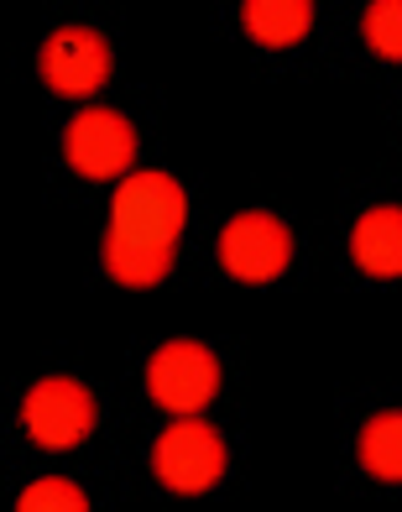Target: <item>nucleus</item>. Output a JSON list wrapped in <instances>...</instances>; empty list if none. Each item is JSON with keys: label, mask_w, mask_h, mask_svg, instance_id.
<instances>
[{"label": "nucleus", "mask_w": 402, "mask_h": 512, "mask_svg": "<svg viewBox=\"0 0 402 512\" xmlns=\"http://www.w3.org/2000/svg\"><path fill=\"white\" fill-rule=\"evenodd\" d=\"M241 27H246L251 42H262V48H293V42L309 37L314 6L309 0H246Z\"/></svg>", "instance_id": "obj_9"}, {"label": "nucleus", "mask_w": 402, "mask_h": 512, "mask_svg": "<svg viewBox=\"0 0 402 512\" xmlns=\"http://www.w3.org/2000/svg\"><path fill=\"white\" fill-rule=\"evenodd\" d=\"M63 157H68V168H74L79 178H89V183L121 178L136 162V126L110 105H89L68 121Z\"/></svg>", "instance_id": "obj_5"}, {"label": "nucleus", "mask_w": 402, "mask_h": 512, "mask_svg": "<svg viewBox=\"0 0 402 512\" xmlns=\"http://www.w3.org/2000/svg\"><path fill=\"white\" fill-rule=\"evenodd\" d=\"M110 42L89 27H58L37 53V74L42 84L63 100H89L110 84Z\"/></svg>", "instance_id": "obj_6"}, {"label": "nucleus", "mask_w": 402, "mask_h": 512, "mask_svg": "<svg viewBox=\"0 0 402 512\" xmlns=\"http://www.w3.org/2000/svg\"><path fill=\"white\" fill-rule=\"evenodd\" d=\"M188 225V194L168 173H131L110 199L105 272L121 288H157L173 272V251Z\"/></svg>", "instance_id": "obj_1"}, {"label": "nucleus", "mask_w": 402, "mask_h": 512, "mask_svg": "<svg viewBox=\"0 0 402 512\" xmlns=\"http://www.w3.org/2000/svg\"><path fill=\"white\" fill-rule=\"evenodd\" d=\"M366 48L387 63H402V0H371L361 16Z\"/></svg>", "instance_id": "obj_11"}, {"label": "nucleus", "mask_w": 402, "mask_h": 512, "mask_svg": "<svg viewBox=\"0 0 402 512\" xmlns=\"http://www.w3.org/2000/svg\"><path fill=\"white\" fill-rule=\"evenodd\" d=\"M350 256L366 277H402V204H371L350 230Z\"/></svg>", "instance_id": "obj_8"}, {"label": "nucleus", "mask_w": 402, "mask_h": 512, "mask_svg": "<svg viewBox=\"0 0 402 512\" xmlns=\"http://www.w3.org/2000/svg\"><path fill=\"white\" fill-rule=\"evenodd\" d=\"M147 392L157 408H168L173 418H194L199 408L215 403L220 392V361L199 340H168L147 361Z\"/></svg>", "instance_id": "obj_3"}, {"label": "nucleus", "mask_w": 402, "mask_h": 512, "mask_svg": "<svg viewBox=\"0 0 402 512\" xmlns=\"http://www.w3.org/2000/svg\"><path fill=\"white\" fill-rule=\"evenodd\" d=\"M230 465V450H225V434L204 418H173L162 429L157 450H152V471L157 481L178 497H199L209 492Z\"/></svg>", "instance_id": "obj_2"}, {"label": "nucleus", "mask_w": 402, "mask_h": 512, "mask_svg": "<svg viewBox=\"0 0 402 512\" xmlns=\"http://www.w3.org/2000/svg\"><path fill=\"white\" fill-rule=\"evenodd\" d=\"M356 455L366 465V476L402 486V408H387V413L366 418V429L356 439Z\"/></svg>", "instance_id": "obj_10"}, {"label": "nucleus", "mask_w": 402, "mask_h": 512, "mask_svg": "<svg viewBox=\"0 0 402 512\" xmlns=\"http://www.w3.org/2000/svg\"><path fill=\"white\" fill-rule=\"evenodd\" d=\"M21 424L42 450H74L94 429V392L74 377H42L21 403Z\"/></svg>", "instance_id": "obj_7"}, {"label": "nucleus", "mask_w": 402, "mask_h": 512, "mask_svg": "<svg viewBox=\"0 0 402 512\" xmlns=\"http://www.w3.org/2000/svg\"><path fill=\"white\" fill-rule=\"evenodd\" d=\"M16 512H89V497L63 476H42L16 497Z\"/></svg>", "instance_id": "obj_12"}, {"label": "nucleus", "mask_w": 402, "mask_h": 512, "mask_svg": "<svg viewBox=\"0 0 402 512\" xmlns=\"http://www.w3.org/2000/svg\"><path fill=\"white\" fill-rule=\"evenodd\" d=\"M215 256L235 283H277L293 262V236L272 209H246V215L225 220Z\"/></svg>", "instance_id": "obj_4"}]
</instances>
